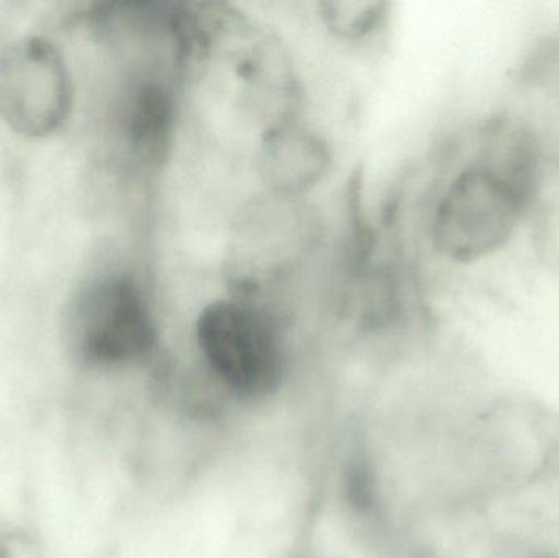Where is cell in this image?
Instances as JSON below:
<instances>
[{
  "instance_id": "obj_1",
  "label": "cell",
  "mask_w": 559,
  "mask_h": 558,
  "mask_svg": "<svg viewBox=\"0 0 559 558\" xmlns=\"http://www.w3.org/2000/svg\"><path fill=\"white\" fill-rule=\"evenodd\" d=\"M197 341L216 376L242 395H264L277 385L282 341L271 318L241 300L212 301L197 321Z\"/></svg>"
},
{
  "instance_id": "obj_2",
  "label": "cell",
  "mask_w": 559,
  "mask_h": 558,
  "mask_svg": "<svg viewBox=\"0 0 559 558\" xmlns=\"http://www.w3.org/2000/svg\"><path fill=\"white\" fill-rule=\"evenodd\" d=\"M75 337L81 356L95 366H128L150 356L156 324L140 284L120 274L92 284L75 311Z\"/></svg>"
},
{
  "instance_id": "obj_3",
  "label": "cell",
  "mask_w": 559,
  "mask_h": 558,
  "mask_svg": "<svg viewBox=\"0 0 559 558\" xmlns=\"http://www.w3.org/2000/svg\"><path fill=\"white\" fill-rule=\"evenodd\" d=\"M64 104V75L55 52L39 43L12 52L0 69V105L7 117L28 130H49Z\"/></svg>"
},
{
  "instance_id": "obj_4",
  "label": "cell",
  "mask_w": 559,
  "mask_h": 558,
  "mask_svg": "<svg viewBox=\"0 0 559 558\" xmlns=\"http://www.w3.org/2000/svg\"><path fill=\"white\" fill-rule=\"evenodd\" d=\"M264 173L283 190H301L321 179L328 153L314 136L302 131L283 130L265 144Z\"/></svg>"
},
{
  "instance_id": "obj_5",
  "label": "cell",
  "mask_w": 559,
  "mask_h": 558,
  "mask_svg": "<svg viewBox=\"0 0 559 558\" xmlns=\"http://www.w3.org/2000/svg\"><path fill=\"white\" fill-rule=\"evenodd\" d=\"M173 121L169 95L160 85L141 84L134 88L124 111V130L138 150H159Z\"/></svg>"
},
{
  "instance_id": "obj_6",
  "label": "cell",
  "mask_w": 559,
  "mask_h": 558,
  "mask_svg": "<svg viewBox=\"0 0 559 558\" xmlns=\"http://www.w3.org/2000/svg\"><path fill=\"white\" fill-rule=\"evenodd\" d=\"M324 20L337 35L360 38L370 33L384 15L383 3H325Z\"/></svg>"
},
{
  "instance_id": "obj_7",
  "label": "cell",
  "mask_w": 559,
  "mask_h": 558,
  "mask_svg": "<svg viewBox=\"0 0 559 558\" xmlns=\"http://www.w3.org/2000/svg\"><path fill=\"white\" fill-rule=\"evenodd\" d=\"M0 558H36V554L26 536L0 531Z\"/></svg>"
},
{
  "instance_id": "obj_8",
  "label": "cell",
  "mask_w": 559,
  "mask_h": 558,
  "mask_svg": "<svg viewBox=\"0 0 559 558\" xmlns=\"http://www.w3.org/2000/svg\"><path fill=\"white\" fill-rule=\"evenodd\" d=\"M511 558H559L558 550L551 547H534V549L522 550L521 554Z\"/></svg>"
}]
</instances>
